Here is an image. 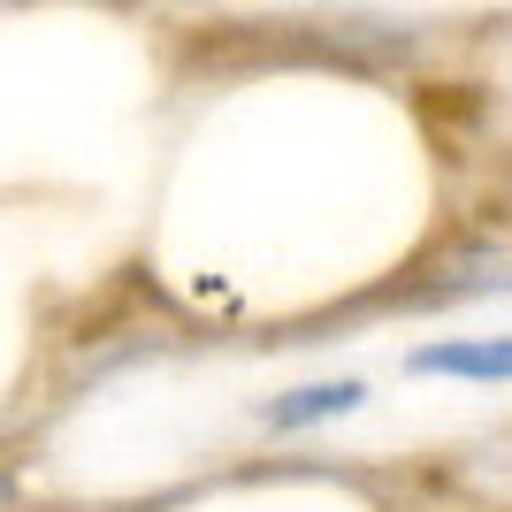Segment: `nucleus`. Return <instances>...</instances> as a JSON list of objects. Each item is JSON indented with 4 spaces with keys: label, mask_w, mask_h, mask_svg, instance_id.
<instances>
[{
    "label": "nucleus",
    "mask_w": 512,
    "mask_h": 512,
    "mask_svg": "<svg viewBox=\"0 0 512 512\" xmlns=\"http://www.w3.org/2000/svg\"><path fill=\"white\" fill-rule=\"evenodd\" d=\"M8 497H16V482H8V474H0V512H8Z\"/></svg>",
    "instance_id": "obj_3"
},
{
    "label": "nucleus",
    "mask_w": 512,
    "mask_h": 512,
    "mask_svg": "<svg viewBox=\"0 0 512 512\" xmlns=\"http://www.w3.org/2000/svg\"><path fill=\"white\" fill-rule=\"evenodd\" d=\"M367 390L360 383H306V390H283V398H268L260 406V421L268 428H314V421H337V413H352Z\"/></svg>",
    "instance_id": "obj_2"
},
{
    "label": "nucleus",
    "mask_w": 512,
    "mask_h": 512,
    "mask_svg": "<svg viewBox=\"0 0 512 512\" xmlns=\"http://www.w3.org/2000/svg\"><path fill=\"white\" fill-rule=\"evenodd\" d=\"M413 375H467V383H512V337H451V344H421Z\"/></svg>",
    "instance_id": "obj_1"
}]
</instances>
